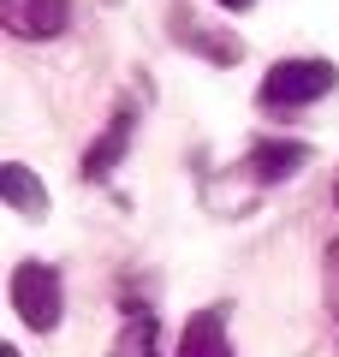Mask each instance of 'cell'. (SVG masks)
<instances>
[{
    "label": "cell",
    "mask_w": 339,
    "mask_h": 357,
    "mask_svg": "<svg viewBox=\"0 0 339 357\" xmlns=\"http://www.w3.org/2000/svg\"><path fill=\"white\" fill-rule=\"evenodd\" d=\"M13 310L24 316V328L54 333L66 316V292H60V274L48 262H18L13 268Z\"/></svg>",
    "instance_id": "obj_1"
},
{
    "label": "cell",
    "mask_w": 339,
    "mask_h": 357,
    "mask_svg": "<svg viewBox=\"0 0 339 357\" xmlns=\"http://www.w3.org/2000/svg\"><path fill=\"white\" fill-rule=\"evenodd\" d=\"M333 77H339L333 60H280L256 96H262V107H310L333 89Z\"/></svg>",
    "instance_id": "obj_2"
},
{
    "label": "cell",
    "mask_w": 339,
    "mask_h": 357,
    "mask_svg": "<svg viewBox=\"0 0 339 357\" xmlns=\"http://www.w3.org/2000/svg\"><path fill=\"white\" fill-rule=\"evenodd\" d=\"M0 24L24 42H48L72 24V0H0Z\"/></svg>",
    "instance_id": "obj_3"
},
{
    "label": "cell",
    "mask_w": 339,
    "mask_h": 357,
    "mask_svg": "<svg viewBox=\"0 0 339 357\" xmlns=\"http://www.w3.org/2000/svg\"><path fill=\"white\" fill-rule=\"evenodd\" d=\"M131 126H137V107L119 102V107H113V119H107V131L84 149V178H107L113 167H119V155L131 149Z\"/></svg>",
    "instance_id": "obj_4"
},
{
    "label": "cell",
    "mask_w": 339,
    "mask_h": 357,
    "mask_svg": "<svg viewBox=\"0 0 339 357\" xmlns=\"http://www.w3.org/2000/svg\"><path fill=\"white\" fill-rule=\"evenodd\" d=\"M179 357H232V340H226V304H209L185 321V340H179Z\"/></svg>",
    "instance_id": "obj_5"
},
{
    "label": "cell",
    "mask_w": 339,
    "mask_h": 357,
    "mask_svg": "<svg viewBox=\"0 0 339 357\" xmlns=\"http://www.w3.org/2000/svg\"><path fill=\"white\" fill-rule=\"evenodd\" d=\"M0 197H6L24 220H42V215H48V185H42L30 167H18V161L0 167Z\"/></svg>",
    "instance_id": "obj_6"
},
{
    "label": "cell",
    "mask_w": 339,
    "mask_h": 357,
    "mask_svg": "<svg viewBox=\"0 0 339 357\" xmlns=\"http://www.w3.org/2000/svg\"><path fill=\"white\" fill-rule=\"evenodd\" d=\"M303 161H310V149H303V143H256V149H250V173L262 178V185L292 178Z\"/></svg>",
    "instance_id": "obj_7"
},
{
    "label": "cell",
    "mask_w": 339,
    "mask_h": 357,
    "mask_svg": "<svg viewBox=\"0 0 339 357\" xmlns=\"http://www.w3.org/2000/svg\"><path fill=\"white\" fill-rule=\"evenodd\" d=\"M113 357H155V316H131L113 340Z\"/></svg>",
    "instance_id": "obj_8"
},
{
    "label": "cell",
    "mask_w": 339,
    "mask_h": 357,
    "mask_svg": "<svg viewBox=\"0 0 339 357\" xmlns=\"http://www.w3.org/2000/svg\"><path fill=\"white\" fill-rule=\"evenodd\" d=\"M322 292H327V310H333V321H339V238L327 244V256H322Z\"/></svg>",
    "instance_id": "obj_9"
},
{
    "label": "cell",
    "mask_w": 339,
    "mask_h": 357,
    "mask_svg": "<svg viewBox=\"0 0 339 357\" xmlns=\"http://www.w3.org/2000/svg\"><path fill=\"white\" fill-rule=\"evenodd\" d=\"M179 36H185L190 48H202L214 66H232V60H239V48H232V42H214V36H202V30H179Z\"/></svg>",
    "instance_id": "obj_10"
},
{
    "label": "cell",
    "mask_w": 339,
    "mask_h": 357,
    "mask_svg": "<svg viewBox=\"0 0 339 357\" xmlns=\"http://www.w3.org/2000/svg\"><path fill=\"white\" fill-rule=\"evenodd\" d=\"M214 6H220V13H250L256 0H214Z\"/></svg>",
    "instance_id": "obj_11"
},
{
    "label": "cell",
    "mask_w": 339,
    "mask_h": 357,
    "mask_svg": "<svg viewBox=\"0 0 339 357\" xmlns=\"http://www.w3.org/2000/svg\"><path fill=\"white\" fill-rule=\"evenodd\" d=\"M333 203H339V178H333Z\"/></svg>",
    "instance_id": "obj_12"
}]
</instances>
